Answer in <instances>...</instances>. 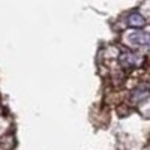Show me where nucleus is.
Wrapping results in <instances>:
<instances>
[]
</instances>
